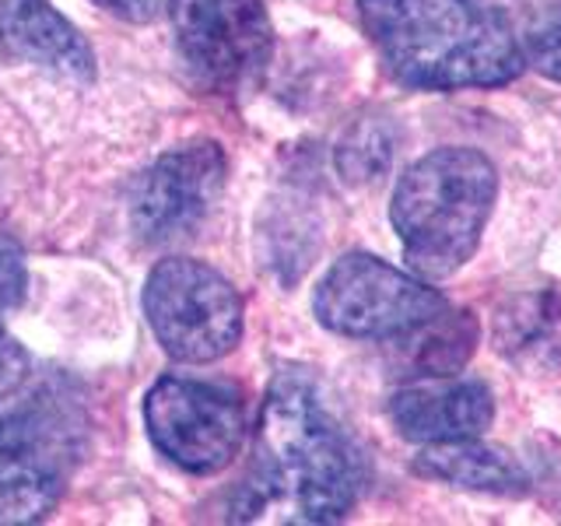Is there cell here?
Listing matches in <instances>:
<instances>
[{
    "mask_svg": "<svg viewBox=\"0 0 561 526\" xmlns=\"http://www.w3.org/2000/svg\"><path fill=\"white\" fill-rule=\"evenodd\" d=\"M88 421L75 390L53 382L0 418V526L46 519L84 453Z\"/></svg>",
    "mask_w": 561,
    "mask_h": 526,
    "instance_id": "4",
    "label": "cell"
},
{
    "mask_svg": "<svg viewBox=\"0 0 561 526\" xmlns=\"http://www.w3.org/2000/svg\"><path fill=\"white\" fill-rule=\"evenodd\" d=\"M393 134L386 130V123H358L351 127L347 137L341 140L337 148V169L344 172L347 183H368V180H379V175L390 169V158H393Z\"/></svg>",
    "mask_w": 561,
    "mask_h": 526,
    "instance_id": "15",
    "label": "cell"
},
{
    "mask_svg": "<svg viewBox=\"0 0 561 526\" xmlns=\"http://www.w3.org/2000/svg\"><path fill=\"white\" fill-rule=\"evenodd\" d=\"M0 57L49 67L67 78L95 75L84 35L49 0H0Z\"/></svg>",
    "mask_w": 561,
    "mask_h": 526,
    "instance_id": "11",
    "label": "cell"
},
{
    "mask_svg": "<svg viewBox=\"0 0 561 526\" xmlns=\"http://www.w3.org/2000/svg\"><path fill=\"white\" fill-rule=\"evenodd\" d=\"M180 53L215 88L260 75L271 60L274 28L263 0H169Z\"/></svg>",
    "mask_w": 561,
    "mask_h": 526,
    "instance_id": "8",
    "label": "cell"
},
{
    "mask_svg": "<svg viewBox=\"0 0 561 526\" xmlns=\"http://www.w3.org/2000/svg\"><path fill=\"white\" fill-rule=\"evenodd\" d=\"M499 201V172L473 148H435L400 175L390 204L403 260L417 277L443 281L478 253Z\"/></svg>",
    "mask_w": 561,
    "mask_h": 526,
    "instance_id": "3",
    "label": "cell"
},
{
    "mask_svg": "<svg viewBox=\"0 0 561 526\" xmlns=\"http://www.w3.org/2000/svg\"><path fill=\"white\" fill-rule=\"evenodd\" d=\"M362 22L386 70L408 88H502L526 70L508 22L473 0H362Z\"/></svg>",
    "mask_w": 561,
    "mask_h": 526,
    "instance_id": "2",
    "label": "cell"
},
{
    "mask_svg": "<svg viewBox=\"0 0 561 526\" xmlns=\"http://www.w3.org/2000/svg\"><path fill=\"white\" fill-rule=\"evenodd\" d=\"M25 373H28L25 347L0 333V403H4L11 393H18V386H22Z\"/></svg>",
    "mask_w": 561,
    "mask_h": 526,
    "instance_id": "18",
    "label": "cell"
},
{
    "mask_svg": "<svg viewBox=\"0 0 561 526\" xmlns=\"http://www.w3.org/2000/svg\"><path fill=\"white\" fill-rule=\"evenodd\" d=\"M446 306L443 291L373 253L341 256L312 295L316 320L330 333L355 341H393Z\"/></svg>",
    "mask_w": 561,
    "mask_h": 526,
    "instance_id": "6",
    "label": "cell"
},
{
    "mask_svg": "<svg viewBox=\"0 0 561 526\" xmlns=\"http://www.w3.org/2000/svg\"><path fill=\"white\" fill-rule=\"evenodd\" d=\"M368 484V460L320 382L285 368L271 382L253 435V467L236 519L337 523Z\"/></svg>",
    "mask_w": 561,
    "mask_h": 526,
    "instance_id": "1",
    "label": "cell"
},
{
    "mask_svg": "<svg viewBox=\"0 0 561 526\" xmlns=\"http://www.w3.org/2000/svg\"><path fill=\"white\" fill-rule=\"evenodd\" d=\"M393 428L411 443H453V438H481L495 421V397L481 379L425 376L386 403Z\"/></svg>",
    "mask_w": 561,
    "mask_h": 526,
    "instance_id": "10",
    "label": "cell"
},
{
    "mask_svg": "<svg viewBox=\"0 0 561 526\" xmlns=\"http://www.w3.org/2000/svg\"><path fill=\"white\" fill-rule=\"evenodd\" d=\"M95 4L123 18V22L145 25V22H154V18L169 8V0H95Z\"/></svg>",
    "mask_w": 561,
    "mask_h": 526,
    "instance_id": "19",
    "label": "cell"
},
{
    "mask_svg": "<svg viewBox=\"0 0 561 526\" xmlns=\"http://www.w3.org/2000/svg\"><path fill=\"white\" fill-rule=\"evenodd\" d=\"M145 421L158 453L190 473L225 470L245 438L242 393L221 379H158L145 400Z\"/></svg>",
    "mask_w": 561,
    "mask_h": 526,
    "instance_id": "7",
    "label": "cell"
},
{
    "mask_svg": "<svg viewBox=\"0 0 561 526\" xmlns=\"http://www.w3.org/2000/svg\"><path fill=\"white\" fill-rule=\"evenodd\" d=\"M519 46L526 64H534V70H540L551 81H561V4L530 22Z\"/></svg>",
    "mask_w": 561,
    "mask_h": 526,
    "instance_id": "16",
    "label": "cell"
},
{
    "mask_svg": "<svg viewBox=\"0 0 561 526\" xmlns=\"http://www.w3.org/2000/svg\"><path fill=\"white\" fill-rule=\"evenodd\" d=\"M145 316L165 355L186 365L218 362L242 338V298L201 260L172 256L148 274Z\"/></svg>",
    "mask_w": 561,
    "mask_h": 526,
    "instance_id": "5",
    "label": "cell"
},
{
    "mask_svg": "<svg viewBox=\"0 0 561 526\" xmlns=\"http://www.w3.org/2000/svg\"><path fill=\"white\" fill-rule=\"evenodd\" d=\"M25 295V260L22 250L0 236V330H4V320L14 306H22Z\"/></svg>",
    "mask_w": 561,
    "mask_h": 526,
    "instance_id": "17",
    "label": "cell"
},
{
    "mask_svg": "<svg viewBox=\"0 0 561 526\" xmlns=\"http://www.w3.org/2000/svg\"><path fill=\"white\" fill-rule=\"evenodd\" d=\"M473 4H481V8H488V11L502 14V11H505V4H516V0H473ZM502 18H505V14H502Z\"/></svg>",
    "mask_w": 561,
    "mask_h": 526,
    "instance_id": "20",
    "label": "cell"
},
{
    "mask_svg": "<svg viewBox=\"0 0 561 526\" xmlns=\"http://www.w3.org/2000/svg\"><path fill=\"white\" fill-rule=\"evenodd\" d=\"M414 473L467 491H495V495H519L530 484L513 453L484 446L481 438H453V443L421 446Z\"/></svg>",
    "mask_w": 561,
    "mask_h": 526,
    "instance_id": "13",
    "label": "cell"
},
{
    "mask_svg": "<svg viewBox=\"0 0 561 526\" xmlns=\"http://www.w3.org/2000/svg\"><path fill=\"white\" fill-rule=\"evenodd\" d=\"M491 344L523 376L561 368V291L534 288L502 298L491 316Z\"/></svg>",
    "mask_w": 561,
    "mask_h": 526,
    "instance_id": "12",
    "label": "cell"
},
{
    "mask_svg": "<svg viewBox=\"0 0 561 526\" xmlns=\"http://www.w3.org/2000/svg\"><path fill=\"white\" fill-rule=\"evenodd\" d=\"M225 186V155L215 140L165 151L130 193V225L145 242L190 236Z\"/></svg>",
    "mask_w": 561,
    "mask_h": 526,
    "instance_id": "9",
    "label": "cell"
},
{
    "mask_svg": "<svg viewBox=\"0 0 561 526\" xmlns=\"http://www.w3.org/2000/svg\"><path fill=\"white\" fill-rule=\"evenodd\" d=\"M481 327L463 309H443L432 320L417 323L414 330L400 333L397 347V368L400 376L425 379V376H456L470 362L478 347Z\"/></svg>",
    "mask_w": 561,
    "mask_h": 526,
    "instance_id": "14",
    "label": "cell"
}]
</instances>
